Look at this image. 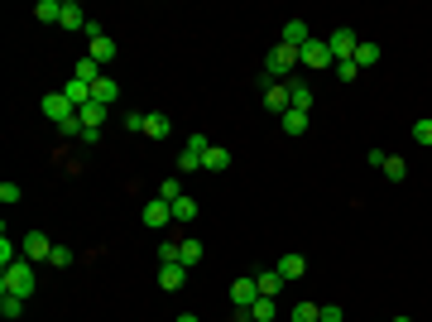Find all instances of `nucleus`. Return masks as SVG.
<instances>
[{"mask_svg":"<svg viewBox=\"0 0 432 322\" xmlns=\"http://www.w3.org/2000/svg\"><path fill=\"white\" fill-rule=\"evenodd\" d=\"M326 49H331L336 63H346V58H355L360 39H355V29H331V34H326Z\"/></svg>","mask_w":432,"mask_h":322,"instance_id":"nucleus-4","label":"nucleus"},{"mask_svg":"<svg viewBox=\"0 0 432 322\" xmlns=\"http://www.w3.org/2000/svg\"><path fill=\"white\" fill-rule=\"evenodd\" d=\"M279 313V303L274 298H255V308H250V322H269Z\"/></svg>","mask_w":432,"mask_h":322,"instance_id":"nucleus-25","label":"nucleus"},{"mask_svg":"<svg viewBox=\"0 0 432 322\" xmlns=\"http://www.w3.org/2000/svg\"><path fill=\"white\" fill-rule=\"evenodd\" d=\"M72 260H77V255H72V250H68V245H53V260H49V265H58V269H68V265H72Z\"/></svg>","mask_w":432,"mask_h":322,"instance_id":"nucleus-36","label":"nucleus"},{"mask_svg":"<svg viewBox=\"0 0 432 322\" xmlns=\"http://www.w3.org/2000/svg\"><path fill=\"white\" fill-rule=\"evenodd\" d=\"M298 63H303V68H331L336 58H331V49H326V39H307V44L298 49Z\"/></svg>","mask_w":432,"mask_h":322,"instance_id":"nucleus-5","label":"nucleus"},{"mask_svg":"<svg viewBox=\"0 0 432 322\" xmlns=\"http://www.w3.org/2000/svg\"><path fill=\"white\" fill-rule=\"evenodd\" d=\"M34 20L58 25V20H63V0H39V5H34Z\"/></svg>","mask_w":432,"mask_h":322,"instance_id":"nucleus-20","label":"nucleus"},{"mask_svg":"<svg viewBox=\"0 0 432 322\" xmlns=\"http://www.w3.org/2000/svg\"><path fill=\"white\" fill-rule=\"evenodd\" d=\"M192 216H197V202H192L188 192H183V197L173 202V221H192Z\"/></svg>","mask_w":432,"mask_h":322,"instance_id":"nucleus-29","label":"nucleus"},{"mask_svg":"<svg viewBox=\"0 0 432 322\" xmlns=\"http://www.w3.org/2000/svg\"><path fill=\"white\" fill-rule=\"evenodd\" d=\"M144 120H149L144 111H125V130H139V135H144Z\"/></svg>","mask_w":432,"mask_h":322,"instance_id":"nucleus-37","label":"nucleus"},{"mask_svg":"<svg viewBox=\"0 0 432 322\" xmlns=\"http://www.w3.org/2000/svg\"><path fill=\"white\" fill-rule=\"evenodd\" d=\"M255 284H260V298H279V289H284V284H288V279H284V274H279V269H269V274H260V279H255Z\"/></svg>","mask_w":432,"mask_h":322,"instance_id":"nucleus-17","label":"nucleus"},{"mask_svg":"<svg viewBox=\"0 0 432 322\" xmlns=\"http://www.w3.org/2000/svg\"><path fill=\"white\" fill-rule=\"evenodd\" d=\"M44 116L53 120L58 130H68V135H82V120H77V106L63 97V92H49L44 97Z\"/></svg>","mask_w":432,"mask_h":322,"instance_id":"nucleus-1","label":"nucleus"},{"mask_svg":"<svg viewBox=\"0 0 432 322\" xmlns=\"http://www.w3.org/2000/svg\"><path fill=\"white\" fill-rule=\"evenodd\" d=\"M355 73H360V68H355V58H346V63H336V78H341V82H355Z\"/></svg>","mask_w":432,"mask_h":322,"instance_id":"nucleus-38","label":"nucleus"},{"mask_svg":"<svg viewBox=\"0 0 432 322\" xmlns=\"http://www.w3.org/2000/svg\"><path fill=\"white\" fill-rule=\"evenodd\" d=\"M317 322H341V308H336V303H326L322 313H317Z\"/></svg>","mask_w":432,"mask_h":322,"instance_id":"nucleus-40","label":"nucleus"},{"mask_svg":"<svg viewBox=\"0 0 432 322\" xmlns=\"http://www.w3.org/2000/svg\"><path fill=\"white\" fill-rule=\"evenodd\" d=\"M265 106H269L274 116H284V111L293 106V97H288V82H269V87H265Z\"/></svg>","mask_w":432,"mask_h":322,"instance_id":"nucleus-8","label":"nucleus"},{"mask_svg":"<svg viewBox=\"0 0 432 322\" xmlns=\"http://www.w3.org/2000/svg\"><path fill=\"white\" fill-rule=\"evenodd\" d=\"M293 68H298V49H288V44L279 39L269 54H265V78H284V73H293Z\"/></svg>","mask_w":432,"mask_h":322,"instance_id":"nucleus-3","label":"nucleus"},{"mask_svg":"<svg viewBox=\"0 0 432 322\" xmlns=\"http://www.w3.org/2000/svg\"><path fill=\"white\" fill-rule=\"evenodd\" d=\"M0 294L29 298L34 294V265H29V260H15L10 269H0Z\"/></svg>","mask_w":432,"mask_h":322,"instance_id":"nucleus-2","label":"nucleus"},{"mask_svg":"<svg viewBox=\"0 0 432 322\" xmlns=\"http://www.w3.org/2000/svg\"><path fill=\"white\" fill-rule=\"evenodd\" d=\"M183 149H188V154H207L212 144H207V135L197 130V135H188V144H183Z\"/></svg>","mask_w":432,"mask_h":322,"instance_id":"nucleus-35","label":"nucleus"},{"mask_svg":"<svg viewBox=\"0 0 432 322\" xmlns=\"http://www.w3.org/2000/svg\"><path fill=\"white\" fill-rule=\"evenodd\" d=\"M288 97H293V111H307V116H312V101H317V97H312L307 82H288Z\"/></svg>","mask_w":432,"mask_h":322,"instance_id":"nucleus-13","label":"nucleus"},{"mask_svg":"<svg viewBox=\"0 0 432 322\" xmlns=\"http://www.w3.org/2000/svg\"><path fill=\"white\" fill-rule=\"evenodd\" d=\"M379 63V44H360L355 49V68H375Z\"/></svg>","mask_w":432,"mask_h":322,"instance_id":"nucleus-28","label":"nucleus"},{"mask_svg":"<svg viewBox=\"0 0 432 322\" xmlns=\"http://www.w3.org/2000/svg\"><path fill=\"white\" fill-rule=\"evenodd\" d=\"M63 97H68V101H72V106H87V101H91V87H87V82H77V78H72V82H68V87H63Z\"/></svg>","mask_w":432,"mask_h":322,"instance_id":"nucleus-22","label":"nucleus"},{"mask_svg":"<svg viewBox=\"0 0 432 322\" xmlns=\"http://www.w3.org/2000/svg\"><path fill=\"white\" fill-rule=\"evenodd\" d=\"M279 125H284V135H303L307 130V111H284V116H279Z\"/></svg>","mask_w":432,"mask_h":322,"instance_id":"nucleus-16","label":"nucleus"},{"mask_svg":"<svg viewBox=\"0 0 432 322\" xmlns=\"http://www.w3.org/2000/svg\"><path fill=\"white\" fill-rule=\"evenodd\" d=\"M63 29H87L91 20H87V10H82L77 0H63V20H58Z\"/></svg>","mask_w":432,"mask_h":322,"instance_id":"nucleus-11","label":"nucleus"},{"mask_svg":"<svg viewBox=\"0 0 432 322\" xmlns=\"http://www.w3.org/2000/svg\"><path fill=\"white\" fill-rule=\"evenodd\" d=\"M197 260H202V241H192V236H188V241H178V265L192 269Z\"/></svg>","mask_w":432,"mask_h":322,"instance_id":"nucleus-21","label":"nucleus"},{"mask_svg":"<svg viewBox=\"0 0 432 322\" xmlns=\"http://www.w3.org/2000/svg\"><path fill=\"white\" fill-rule=\"evenodd\" d=\"M15 260H20V255H15V241H10V236H0V269H10Z\"/></svg>","mask_w":432,"mask_h":322,"instance_id":"nucleus-34","label":"nucleus"},{"mask_svg":"<svg viewBox=\"0 0 432 322\" xmlns=\"http://www.w3.org/2000/svg\"><path fill=\"white\" fill-rule=\"evenodd\" d=\"M178 173H202V154H188V149H183V154H178Z\"/></svg>","mask_w":432,"mask_h":322,"instance_id":"nucleus-33","label":"nucleus"},{"mask_svg":"<svg viewBox=\"0 0 432 322\" xmlns=\"http://www.w3.org/2000/svg\"><path fill=\"white\" fill-rule=\"evenodd\" d=\"M384 178H389V183H404V178H408V163L399 159V154H389V159H384Z\"/></svg>","mask_w":432,"mask_h":322,"instance_id":"nucleus-24","label":"nucleus"},{"mask_svg":"<svg viewBox=\"0 0 432 322\" xmlns=\"http://www.w3.org/2000/svg\"><path fill=\"white\" fill-rule=\"evenodd\" d=\"M303 269H307L303 255H284V260H279V274H284V279H303Z\"/></svg>","mask_w":432,"mask_h":322,"instance_id":"nucleus-23","label":"nucleus"},{"mask_svg":"<svg viewBox=\"0 0 432 322\" xmlns=\"http://www.w3.org/2000/svg\"><path fill=\"white\" fill-rule=\"evenodd\" d=\"M0 202L15 207V202H20V188H15V183H0Z\"/></svg>","mask_w":432,"mask_h":322,"instance_id":"nucleus-39","label":"nucleus"},{"mask_svg":"<svg viewBox=\"0 0 432 322\" xmlns=\"http://www.w3.org/2000/svg\"><path fill=\"white\" fill-rule=\"evenodd\" d=\"M159 197H163V202H178V197H183V183H178V178H163V183H159Z\"/></svg>","mask_w":432,"mask_h":322,"instance_id":"nucleus-31","label":"nucleus"},{"mask_svg":"<svg viewBox=\"0 0 432 322\" xmlns=\"http://www.w3.org/2000/svg\"><path fill=\"white\" fill-rule=\"evenodd\" d=\"M20 250H25L29 265H34V260H53V241H49L44 231H29L25 241H20Z\"/></svg>","mask_w":432,"mask_h":322,"instance_id":"nucleus-6","label":"nucleus"},{"mask_svg":"<svg viewBox=\"0 0 432 322\" xmlns=\"http://www.w3.org/2000/svg\"><path fill=\"white\" fill-rule=\"evenodd\" d=\"M0 313H5V322H15L20 313H25V298H15V294H0Z\"/></svg>","mask_w":432,"mask_h":322,"instance_id":"nucleus-27","label":"nucleus"},{"mask_svg":"<svg viewBox=\"0 0 432 322\" xmlns=\"http://www.w3.org/2000/svg\"><path fill=\"white\" fill-rule=\"evenodd\" d=\"M139 221H144L149 231H159V226H168V221H173V202H163V197H154V202H144V212H139Z\"/></svg>","mask_w":432,"mask_h":322,"instance_id":"nucleus-7","label":"nucleus"},{"mask_svg":"<svg viewBox=\"0 0 432 322\" xmlns=\"http://www.w3.org/2000/svg\"><path fill=\"white\" fill-rule=\"evenodd\" d=\"M173 322H202V318H192V313H183V318H173Z\"/></svg>","mask_w":432,"mask_h":322,"instance_id":"nucleus-41","label":"nucleus"},{"mask_svg":"<svg viewBox=\"0 0 432 322\" xmlns=\"http://www.w3.org/2000/svg\"><path fill=\"white\" fill-rule=\"evenodd\" d=\"M307 39H312V34H307L303 20H288V25H284V44H288V49H303Z\"/></svg>","mask_w":432,"mask_h":322,"instance_id":"nucleus-18","label":"nucleus"},{"mask_svg":"<svg viewBox=\"0 0 432 322\" xmlns=\"http://www.w3.org/2000/svg\"><path fill=\"white\" fill-rule=\"evenodd\" d=\"M87 58H91V63H101V68H106L110 58H115V39H110V34H101V39H91V49H87Z\"/></svg>","mask_w":432,"mask_h":322,"instance_id":"nucleus-12","label":"nucleus"},{"mask_svg":"<svg viewBox=\"0 0 432 322\" xmlns=\"http://www.w3.org/2000/svg\"><path fill=\"white\" fill-rule=\"evenodd\" d=\"M394 322H413V318H394Z\"/></svg>","mask_w":432,"mask_h":322,"instance_id":"nucleus-42","label":"nucleus"},{"mask_svg":"<svg viewBox=\"0 0 432 322\" xmlns=\"http://www.w3.org/2000/svg\"><path fill=\"white\" fill-rule=\"evenodd\" d=\"M115 97H120V87H115V78H101L96 87H91V101H101V106H115Z\"/></svg>","mask_w":432,"mask_h":322,"instance_id":"nucleus-14","label":"nucleus"},{"mask_svg":"<svg viewBox=\"0 0 432 322\" xmlns=\"http://www.w3.org/2000/svg\"><path fill=\"white\" fill-rule=\"evenodd\" d=\"M255 298H260V284H255V279H236V284H231V303H236V308H255Z\"/></svg>","mask_w":432,"mask_h":322,"instance_id":"nucleus-10","label":"nucleus"},{"mask_svg":"<svg viewBox=\"0 0 432 322\" xmlns=\"http://www.w3.org/2000/svg\"><path fill=\"white\" fill-rule=\"evenodd\" d=\"M317 313H322L317 303H298V308L288 313V318H293V322H317Z\"/></svg>","mask_w":432,"mask_h":322,"instance_id":"nucleus-32","label":"nucleus"},{"mask_svg":"<svg viewBox=\"0 0 432 322\" xmlns=\"http://www.w3.org/2000/svg\"><path fill=\"white\" fill-rule=\"evenodd\" d=\"M413 140H418L423 149H432V116H423V120H413Z\"/></svg>","mask_w":432,"mask_h":322,"instance_id":"nucleus-30","label":"nucleus"},{"mask_svg":"<svg viewBox=\"0 0 432 322\" xmlns=\"http://www.w3.org/2000/svg\"><path fill=\"white\" fill-rule=\"evenodd\" d=\"M106 116H110V106H101V101H87V106L77 111L82 130H101V125H106Z\"/></svg>","mask_w":432,"mask_h":322,"instance_id":"nucleus-9","label":"nucleus"},{"mask_svg":"<svg viewBox=\"0 0 432 322\" xmlns=\"http://www.w3.org/2000/svg\"><path fill=\"white\" fill-rule=\"evenodd\" d=\"M183 279H188V269L183 265H159V284L173 294V289H183Z\"/></svg>","mask_w":432,"mask_h":322,"instance_id":"nucleus-15","label":"nucleus"},{"mask_svg":"<svg viewBox=\"0 0 432 322\" xmlns=\"http://www.w3.org/2000/svg\"><path fill=\"white\" fill-rule=\"evenodd\" d=\"M168 130H173L168 116H149V120H144V135H149V140H168Z\"/></svg>","mask_w":432,"mask_h":322,"instance_id":"nucleus-26","label":"nucleus"},{"mask_svg":"<svg viewBox=\"0 0 432 322\" xmlns=\"http://www.w3.org/2000/svg\"><path fill=\"white\" fill-rule=\"evenodd\" d=\"M202 168H207V173H221V168H231V154H226L221 144H212V149L202 154Z\"/></svg>","mask_w":432,"mask_h":322,"instance_id":"nucleus-19","label":"nucleus"}]
</instances>
